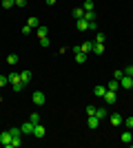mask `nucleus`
<instances>
[{
	"label": "nucleus",
	"instance_id": "nucleus-1",
	"mask_svg": "<svg viewBox=\"0 0 133 148\" xmlns=\"http://www.w3.org/2000/svg\"><path fill=\"white\" fill-rule=\"evenodd\" d=\"M7 80L11 82L13 84V91L18 93V91H22V88H25V84H22V82H20V73H16V71H11V73H9V77H7Z\"/></svg>",
	"mask_w": 133,
	"mask_h": 148
},
{
	"label": "nucleus",
	"instance_id": "nucleus-2",
	"mask_svg": "<svg viewBox=\"0 0 133 148\" xmlns=\"http://www.w3.org/2000/svg\"><path fill=\"white\" fill-rule=\"evenodd\" d=\"M11 142H13V137L9 130H2L0 133V146H5V148H11Z\"/></svg>",
	"mask_w": 133,
	"mask_h": 148
},
{
	"label": "nucleus",
	"instance_id": "nucleus-3",
	"mask_svg": "<svg viewBox=\"0 0 133 148\" xmlns=\"http://www.w3.org/2000/svg\"><path fill=\"white\" fill-rule=\"evenodd\" d=\"M31 102H33V104H36V106H42L44 102H47V95H44L42 91H36V93H33V95H31Z\"/></svg>",
	"mask_w": 133,
	"mask_h": 148
},
{
	"label": "nucleus",
	"instance_id": "nucleus-4",
	"mask_svg": "<svg viewBox=\"0 0 133 148\" xmlns=\"http://www.w3.org/2000/svg\"><path fill=\"white\" fill-rule=\"evenodd\" d=\"M33 126H36V124H33L31 119H29L27 124H22V126H20V130H22V135H33Z\"/></svg>",
	"mask_w": 133,
	"mask_h": 148
},
{
	"label": "nucleus",
	"instance_id": "nucleus-5",
	"mask_svg": "<svg viewBox=\"0 0 133 148\" xmlns=\"http://www.w3.org/2000/svg\"><path fill=\"white\" fill-rule=\"evenodd\" d=\"M109 122H111V126H120L124 119H122L120 113H111V115H109Z\"/></svg>",
	"mask_w": 133,
	"mask_h": 148
},
{
	"label": "nucleus",
	"instance_id": "nucleus-6",
	"mask_svg": "<svg viewBox=\"0 0 133 148\" xmlns=\"http://www.w3.org/2000/svg\"><path fill=\"white\" fill-rule=\"evenodd\" d=\"M104 102H107V104H115V99H118V95H115V91H109L107 88V93H104Z\"/></svg>",
	"mask_w": 133,
	"mask_h": 148
},
{
	"label": "nucleus",
	"instance_id": "nucleus-7",
	"mask_svg": "<svg viewBox=\"0 0 133 148\" xmlns=\"http://www.w3.org/2000/svg\"><path fill=\"white\" fill-rule=\"evenodd\" d=\"M120 86H122V88H133V77H131V75H122Z\"/></svg>",
	"mask_w": 133,
	"mask_h": 148
},
{
	"label": "nucleus",
	"instance_id": "nucleus-8",
	"mask_svg": "<svg viewBox=\"0 0 133 148\" xmlns=\"http://www.w3.org/2000/svg\"><path fill=\"white\" fill-rule=\"evenodd\" d=\"M44 133H47V128H44L42 124H36V126H33V137H44Z\"/></svg>",
	"mask_w": 133,
	"mask_h": 148
},
{
	"label": "nucleus",
	"instance_id": "nucleus-9",
	"mask_svg": "<svg viewBox=\"0 0 133 148\" xmlns=\"http://www.w3.org/2000/svg\"><path fill=\"white\" fill-rule=\"evenodd\" d=\"M98 124H100V119L95 117V115H89V119H87V126H89V128H98Z\"/></svg>",
	"mask_w": 133,
	"mask_h": 148
},
{
	"label": "nucleus",
	"instance_id": "nucleus-10",
	"mask_svg": "<svg viewBox=\"0 0 133 148\" xmlns=\"http://www.w3.org/2000/svg\"><path fill=\"white\" fill-rule=\"evenodd\" d=\"M36 36H38V38H47V36H49V29H47L44 25H40L38 29H36Z\"/></svg>",
	"mask_w": 133,
	"mask_h": 148
},
{
	"label": "nucleus",
	"instance_id": "nucleus-11",
	"mask_svg": "<svg viewBox=\"0 0 133 148\" xmlns=\"http://www.w3.org/2000/svg\"><path fill=\"white\" fill-rule=\"evenodd\" d=\"M76 27H78V31H87V29H89V22H87L84 18H78Z\"/></svg>",
	"mask_w": 133,
	"mask_h": 148
},
{
	"label": "nucleus",
	"instance_id": "nucleus-12",
	"mask_svg": "<svg viewBox=\"0 0 133 148\" xmlns=\"http://www.w3.org/2000/svg\"><path fill=\"white\" fill-rule=\"evenodd\" d=\"M104 93H107V86H102V84L93 88V95H95V97H104Z\"/></svg>",
	"mask_w": 133,
	"mask_h": 148
},
{
	"label": "nucleus",
	"instance_id": "nucleus-13",
	"mask_svg": "<svg viewBox=\"0 0 133 148\" xmlns=\"http://www.w3.org/2000/svg\"><path fill=\"white\" fill-rule=\"evenodd\" d=\"M20 82H22V84H29V82H31V73H29V71H22V73H20Z\"/></svg>",
	"mask_w": 133,
	"mask_h": 148
},
{
	"label": "nucleus",
	"instance_id": "nucleus-14",
	"mask_svg": "<svg viewBox=\"0 0 133 148\" xmlns=\"http://www.w3.org/2000/svg\"><path fill=\"white\" fill-rule=\"evenodd\" d=\"M95 117L100 119V122H102V119H104V117H109V113H107V108H95Z\"/></svg>",
	"mask_w": 133,
	"mask_h": 148
},
{
	"label": "nucleus",
	"instance_id": "nucleus-15",
	"mask_svg": "<svg viewBox=\"0 0 133 148\" xmlns=\"http://www.w3.org/2000/svg\"><path fill=\"white\" fill-rule=\"evenodd\" d=\"M107 88H109V91H115V93H118V91H120V82H118V80H111V82L107 84Z\"/></svg>",
	"mask_w": 133,
	"mask_h": 148
},
{
	"label": "nucleus",
	"instance_id": "nucleus-16",
	"mask_svg": "<svg viewBox=\"0 0 133 148\" xmlns=\"http://www.w3.org/2000/svg\"><path fill=\"white\" fill-rule=\"evenodd\" d=\"M27 25L31 27V29H38V27H40V20L38 18H27Z\"/></svg>",
	"mask_w": 133,
	"mask_h": 148
},
{
	"label": "nucleus",
	"instance_id": "nucleus-17",
	"mask_svg": "<svg viewBox=\"0 0 133 148\" xmlns=\"http://www.w3.org/2000/svg\"><path fill=\"white\" fill-rule=\"evenodd\" d=\"M124 144H131L133 142V135H131V130H127V133H122V137H120Z\"/></svg>",
	"mask_w": 133,
	"mask_h": 148
},
{
	"label": "nucleus",
	"instance_id": "nucleus-18",
	"mask_svg": "<svg viewBox=\"0 0 133 148\" xmlns=\"http://www.w3.org/2000/svg\"><path fill=\"white\" fill-rule=\"evenodd\" d=\"M93 53H98V56H102V53H104V44L95 42V44H93Z\"/></svg>",
	"mask_w": 133,
	"mask_h": 148
},
{
	"label": "nucleus",
	"instance_id": "nucleus-19",
	"mask_svg": "<svg viewBox=\"0 0 133 148\" xmlns=\"http://www.w3.org/2000/svg\"><path fill=\"white\" fill-rule=\"evenodd\" d=\"M7 64H11V66H16V64H18V56H16V53H11V56H7Z\"/></svg>",
	"mask_w": 133,
	"mask_h": 148
},
{
	"label": "nucleus",
	"instance_id": "nucleus-20",
	"mask_svg": "<svg viewBox=\"0 0 133 148\" xmlns=\"http://www.w3.org/2000/svg\"><path fill=\"white\" fill-rule=\"evenodd\" d=\"M95 18H98V16H95V11H84V20H87V22H93Z\"/></svg>",
	"mask_w": 133,
	"mask_h": 148
},
{
	"label": "nucleus",
	"instance_id": "nucleus-21",
	"mask_svg": "<svg viewBox=\"0 0 133 148\" xmlns=\"http://www.w3.org/2000/svg\"><path fill=\"white\" fill-rule=\"evenodd\" d=\"M76 62H78V64H84V62H87V53H82V51L76 53Z\"/></svg>",
	"mask_w": 133,
	"mask_h": 148
},
{
	"label": "nucleus",
	"instance_id": "nucleus-22",
	"mask_svg": "<svg viewBox=\"0 0 133 148\" xmlns=\"http://www.w3.org/2000/svg\"><path fill=\"white\" fill-rule=\"evenodd\" d=\"M93 44H95V42H84L82 47H80V49H82V53H89V51H93Z\"/></svg>",
	"mask_w": 133,
	"mask_h": 148
},
{
	"label": "nucleus",
	"instance_id": "nucleus-23",
	"mask_svg": "<svg viewBox=\"0 0 133 148\" xmlns=\"http://www.w3.org/2000/svg\"><path fill=\"white\" fill-rule=\"evenodd\" d=\"M73 18H84V9L82 7H76V9H73Z\"/></svg>",
	"mask_w": 133,
	"mask_h": 148
},
{
	"label": "nucleus",
	"instance_id": "nucleus-24",
	"mask_svg": "<svg viewBox=\"0 0 133 148\" xmlns=\"http://www.w3.org/2000/svg\"><path fill=\"white\" fill-rule=\"evenodd\" d=\"M84 11H93V0H84Z\"/></svg>",
	"mask_w": 133,
	"mask_h": 148
},
{
	"label": "nucleus",
	"instance_id": "nucleus-25",
	"mask_svg": "<svg viewBox=\"0 0 133 148\" xmlns=\"http://www.w3.org/2000/svg\"><path fill=\"white\" fill-rule=\"evenodd\" d=\"M0 2H2V7H5V9H11V7L16 5V0H0Z\"/></svg>",
	"mask_w": 133,
	"mask_h": 148
},
{
	"label": "nucleus",
	"instance_id": "nucleus-26",
	"mask_svg": "<svg viewBox=\"0 0 133 148\" xmlns=\"http://www.w3.org/2000/svg\"><path fill=\"white\" fill-rule=\"evenodd\" d=\"M9 133H11V137H20V135H22V130L16 128V126H13V128H9Z\"/></svg>",
	"mask_w": 133,
	"mask_h": 148
},
{
	"label": "nucleus",
	"instance_id": "nucleus-27",
	"mask_svg": "<svg viewBox=\"0 0 133 148\" xmlns=\"http://www.w3.org/2000/svg\"><path fill=\"white\" fill-rule=\"evenodd\" d=\"M104 38H107V36H104V33H98V36H95V40H93V42H100V44H104Z\"/></svg>",
	"mask_w": 133,
	"mask_h": 148
},
{
	"label": "nucleus",
	"instance_id": "nucleus-28",
	"mask_svg": "<svg viewBox=\"0 0 133 148\" xmlns=\"http://www.w3.org/2000/svg\"><path fill=\"white\" fill-rule=\"evenodd\" d=\"M122 124H124L127 128H133V117H127V119H124V122H122Z\"/></svg>",
	"mask_w": 133,
	"mask_h": 148
},
{
	"label": "nucleus",
	"instance_id": "nucleus-29",
	"mask_svg": "<svg viewBox=\"0 0 133 148\" xmlns=\"http://www.w3.org/2000/svg\"><path fill=\"white\" fill-rule=\"evenodd\" d=\"M122 75H124V71H115V73H113V80L120 82V80H122Z\"/></svg>",
	"mask_w": 133,
	"mask_h": 148
},
{
	"label": "nucleus",
	"instance_id": "nucleus-30",
	"mask_svg": "<svg viewBox=\"0 0 133 148\" xmlns=\"http://www.w3.org/2000/svg\"><path fill=\"white\" fill-rule=\"evenodd\" d=\"M29 119H31L33 124H38L40 122V115H38V113H31V117H29Z\"/></svg>",
	"mask_w": 133,
	"mask_h": 148
},
{
	"label": "nucleus",
	"instance_id": "nucleus-31",
	"mask_svg": "<svg viewBox=\"0 0 133 148\" xmlns=\"http://www.w3.org/2000/svg\"><path fill=\"white\" fill-rule=\"evenodd\" d=\"M124 75H131V77H133V64H129V66L124 69Z\"/></svg>",
	"mask_w": 133,
	"mask_h": 148
},
{
	"label": "nucleus",
	"instance_id": "nucleus-32",
	"mask_svg": "<svg viewBox=\"0 0 133 148\" xmlns=\"http://www.w3.org/2000/svg\"><path fill=\"white\" fill-rule=\"evenodd\" d=\"M49 38H40V47H49Z\"/></svg>",
	"mask_w": 133,
	"mask_h": 148
},
{
	"label": "nucleus",
	"instance_id": "nucleus-33",
	"mask_svg": "<svg viewBox=\"0 0 133 148\" xmlns=\"http://www.w3.org/2000/svg\"><path fill=\"white\" fill-rule=\"evenodd\" d=\"M16 7H20V9H22V7H27V0H16Z\"/></svg>",
	"mask_w": 133,
	"mask_h": 148
},
{
	"label": "nucleus",
	"instance_id": "nucleus-34",
	"mask_svg": "<svg viewBox=\"0 0 133 148\" xmlns=\"http://www.w3.org/2000/svg\"><path fill=\"white\" fill-rule=\"evenodd\" d=\"M87 115H95V106H87Z\"/></svg>",
	"mask_w": 133,
	"mask_h": 148
},
{
	"label": "nucleus",
	"instance_id": "nucleus-35",
	"mask_svg": "<svg viewBox=\"0 0 133 148\" xmlns=\"http://www.w3.org/2000/svg\"><path fill=\"white\" fill-rule=\"evenodd\" d=\"M7 82H9V80H7V77H5V75H0V88H2V86H5V84H7Z\"/></svg>",
	"mask_w": 133,
	"mask_h": 148
},
{
	"label": "nucleus",
	"instance_id": "nucleus-36",
	"mask_svg": "<svg viewBox=\"0 0 133 148\" xmlns=\"http://www.w3.org/2000/svg\"><path fill=\"white\" fill-rule=\"evenodd\" d=\"M89 29L95 31V29H98V22H95V20H93V22H89Z\"/></svg>",
	"mask_w": 133,
	"mask_h": 148
},
{
	"label": "nucleus",
	"instance_id": "nucleus-37",
	"mask_svg": "<svg viewBox=\"0 0 133 148\" xmlns=\"http://www.w3.org/2000/svg\"><path fill=\"white\" fill-rule=\"evenodd\" d=\"M56 2H58V0H47V5H49V7H51V5H56Z\"/></svg>",
	"mask_w": 133,
	"mask_h": 148
},
{
	"label": "nucleus",
	"instance_id": "nucleus-38",
	"mask_svg": "<svg viewBox=\"0 0 133 148\" xmlns=\"http://www.w3.org/2000/svg\"><path fill=\"white\" fill-rule=\"evenodd\" d=\"M131 95H133V91H131Z\"/></svg>",
	"mask_w": 133,
	"mask_h": 148
}]
</instances>
